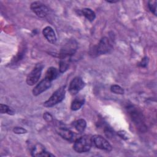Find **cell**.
Listing matches in <instances>:
<instances>
[{"label": "cell", "instance_id": "44dd1931", "mask_svg": "<svg viewBox=\"0 0 157 157\" xmlns=\"http://www.w3.org/2000/svg\"><path fill=\"white\" fill-rule=\"evenodd\" d=\"M156 1L152 0L148 2V7L151 13H153L155 15H156Z\"/></svg>", "mask_w": 157, "mask_h": 157}, {"label": "cell", "instance_id": "8fae6325", "mask_svg": "<svg viewBox=\"0 0 157 157\" xmlns=\"http://www.w3.org/2000/svg\"><path fill=\"white\" fill-rule=\"evenodd\" d=\"M33 156H54V155L45 150V147L40 144H36L31 150Z\"/></svg>", "mask_w": 157, "mask_h": 157}, {"label": "cell", "instance_id": "3957f363", "mask_svg": "<svg viewBox=\"0 0 157 157\" xmlns=\"http://www.w3.org/2000/svg\"><path fill=\"white\" fill-rule=\"evenodd\" d=\"M112 48L113 45L110 39L107 37H103L99 40L98 45L94 47L92 54L96 56L104 55L109 53Z\"/></svg>", "mask_w": 157, "mask_h": 157}, {"label": "cell", "instance_id": "5bb4252c", "mask_svg": "<svg viewBox=\"0 0 157 157\" xmlns=\"http://www.w3.org/2000/svg\"><path fill=\"white\" fill-rule=\"evenodd\" d=\"M59 75V71L58 70L54 67H49L45 73V78L50 81H52L55 79H56Z\"/></svg>", "mask_w": 157, "mask_h": 157}, {"label": "cell", "instance_id": "5b68a950", "mask_svg": "<svg viewBox=\"0 0 157 157\" xmlns=\"http://www.w3.org/2000/svg\"><path fill=\"white\" fill-rule=\"evenodd\" d=\"M77 49V43L75 40H69L61 48L59 56L60 58H71Z\"/></svg>", "mask_w": 157, "mask_h": 157}, {"label": "cell", "instance_id": "4fadbf2b", "mask_svg": "<svg viewBox=\"0 0 157 157\" xmlns=\"http://www.w3.org/2000/svg\"><path fill=\"white\" fill-rule=\"evenodd\" d=\"M42 33L45 39L51 44H55L56 41V36L52 28L46 26L43 29Z\"/></svg>", "mask_w": 157, "mask_h": 157}, {"label": "cell", "instance_id": "e0dca14e", "mask_svg": "<svg viewBox=\"0 0 157 157\" xmlns=\"http://www.w3.org/2000/svg\"><path fill=\"white\" fill-rule=\"evenodd\" d=\"M73 125L75 129L81 133L85 131L86 127V122L84 119H78L73 123Z\"/></svg>", "mask_w": 157, "mask_h": 157}, {"label": "cell", "instance_id": "7402d4cb", "mask_svg": "<svg viewBox=\"0 0 157 157\" xmlns=\"http://www.w3.org/2000/svg\"><path fill=\"white\" fill-rule=\"evenodd\" d=\"M13 132L15 134H25L27 132V130L22 127H18V126H16L14 127L13 129Z\"/></svg>", "mask_w": 157, "mask_h": 157}, {"label": "cell", "instance_id": "6da1fadb", "mask_svg": "<svg viewBox=\"0 0 157 157\" xmlns=\"http://www.w3.org/2000/svg\"><path fill=\"white\" fill-rule=\"evenodd\" d=\"M126 109L132 121L137 129L142 132L146 131L147 127L145 124V117L142 111L138 107L133 105H128Z\"/></svg>", "mask_w": 157, "mask_h": 157}, {"label": "cell", "instance_id": "d6986e66", "mask_svg": "<svg viewBox=\"0 0 157 157\" xmlns=\"http://www.w3.org/2000/svg\"><path fill=\"white\" fill-rule=\"evenodd\" d=\"M0 112L1 113H7L11 115L15 114V111L11 107L2 104H1L0 105Z\"/></svg>", "mask_w": 157, "mask_h": 157}, {"label": "cell", "instance_id": "30bf717a", "mask_svg": "<svg viewBox=\"0 0 157 157\" xmlns=\"http://www.w3.org/2000/svg\"><path fill=\"white\" fill-rule=\"evenodd\" d=\"M52 85V82L44 78L42 80L33 90V94L34 96H38L42 93L48 89Z\"/></svg>", "mask_w": 157, "mask_h": 157}, {"label": "cell", "instance_id": "cb8c5ba5", "mask_svg": "<svg viewBox=\"0 0 157 157\" xmlns=\"http://www.w3.org/2000/svg\"><path fill=\"white\" fill-rule=\"evenodd\" d=\"M148 63V58L147 57L144 58L142 59V60L141 61V62L140 63V66L142 67H145L147 65Z\"/></svg>", "mask_w": 157, "mask_h": 157}, {"label": "cell", "instance_id": "2e32d148", "mask_svg": "<svg viewBox=\"0 0 157 157\" xmlns=\"http://www.w3.org/2000/svg\"><path fill=\"white\" fill-rule=\"evenodd\" d=\"M70 61L71 58H60L59 64V71L60 72H64L68 69Z\"/></svg>", "mask_w": 157, "mask_h": 157}, {"label": "cell", "instance_id": "ac0fdd59", "mask_svg": "<svg viewBox=\"0 0 157 157\" xmlns=\"http://www.w3.org/2000/svg\"><path fill=\"white\" fill-rule=\"evenodd\" d=\"M82 14L90 21H93L96 18V14L94 12L89 8H84L81 10Z\"/></svg>", "mask_w": 157, "mask_h": 157}, {"label": "cell", "instance_id": "9a60e30c", "mask_svg": "<svg viewBox=\"0 0 157 157\" xmlns=\"http://www.w3.org/2000/svg\"><path fill=\"white\" fill-rule=\"evenodd\" d=\"M84 102H85V99L83 97H77L75 98L71 103V110L74 111L79 110L84 104Z\"/></svg>", "mask_w": 157, "mask_h": 157}, {"label": "cell", "instance_id": "8992f818", "mask_svg": "<svg viewBox=\"0 0 157 157\" xmlns=\"http://www.w3.org/2000/svg\"><path fill=\"white\" fill-rule=\"evenodd\" d=\"M43 67L44 65L42 64H37L33 69V70L29 73L26 78V83L28 85H34L39 81L42 74Z\"/></svg>", "mask_w": 157, "mask_h": 157}, {"label": "cell", "instance_id": "603a6c76", "mask_svg": "<svg viewBox=\"0 0 157 157\" xmlns=\"http://www.w3.org/2000/svg\"><path fill=\"white\" fill-rule=\"evenodd\" d=\"M44 118L47 121H52L53 120V117L51 115L50 113L48 112H45L44 115Z\"/></svg>", "mask_w": 157, "mask_h": 157}, {"label": "cell", "instance_id": "277c9868", "mask_svg": "<svg viewBox=\"0 0 157 157\" xmlns=\"http://www.w3.org/2000/svg\"><path fill=\"white\" fill-rule=\"evenodd\" d=\"M66 90L64 86H61L57 89L52 95L44 103V105L47 107H51L56 104L61 102L65 98Z\"/></svg>", "mask_w": 157, "mask_h": 157}, {"label": "cell", "instance_id": "ba28073f", "mask_svg": "<svg viewBox=\"0 0 157 157\" xmlns=\"http://www.w3.org/2000/svg\"><path fill=\"white\" fill-rule=\"evenodd\" d=\"M31 9L32 11L40 18H44L48 14L49 10L48 7L42 2L35 1L31 3Z\"/></svg>", "mask_w": 157, "mask_h": 157}, {"label": "cell", "instance_id": "7a4b0ae2", "mask_svg": "<svg viewBox=\"0 0 157 157\" xmlns=\"http://www.w3.org/2000/svg\"><path fill=\"white\" fill-rule=\"evenodd\" d=\"M92 145L91 137L85 135L74 141L73 148L76 152L82 153L88 151L91 149Z\"/></svg>", "mask_w": 157, "mask_h": 157}, {"label": "cell", "instance_id": "ffe728a7", "mask_svg": "<svg viewBox=\"0 0 157 157\" xmlns=\"http://www.w3.org/2000/svg\"><path fill=\"white\" fill-rule=\"evenodd\" d=\"M110 90L115 94H122L124 93V90L118 85H113L110 87Z\"/></svg>", "mask_w": 157, "mask_h": 157}, {"label": "cell", "instance_id": "9c48e42d", "mask_svg": "<svg viewBox=\"0 0 157 157\" xmlns=\"http://www.w3.org/2000/svg\"><path fill=\"white\" fill-rule=\"evenodd\" d=\"M85 85L83 79L80 77H76L69 83V91L72 95L77 94Z\"/></svg>", "mask_w": 157, "mask_h": 157}, {"label": "cell", "instance_id": "52a82bcc", "mask_svg": "<svg viewBox=\"0 0 157 157\" xmlns=\"http://www.w3.org/2000/svg\"><path fill=\"white\" fill-rule=\"evenodd\" d=\"M92 143L96 148L110 151L112 150V147L110 144L102 136L100 135H94L91 137Z\"/></svg>", "mask_w": 157, "mask_h": 157}, {"label": "cell", "instance_id": "7c38bea8", "mask_svg": "<svg viewBox=\"0 0 157 157\" xmlns=\"http://www.w3.org/2000/svg\"><path fill=\"white\" fill-rule=\"evenodd\" d=\"M57 132H58V134L63 139L69 142H73L74 140V137H75L74 134L70 129H68L66 128H59L57 130Z\"/></svg>", "mask_w": 157, "mask_h": 157}]
</instances>
